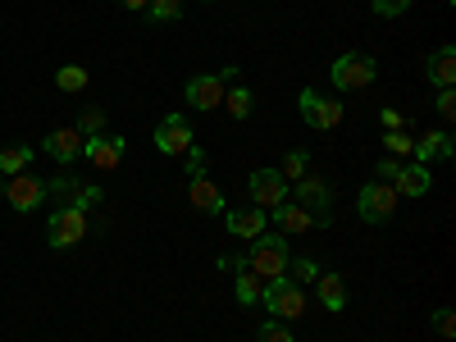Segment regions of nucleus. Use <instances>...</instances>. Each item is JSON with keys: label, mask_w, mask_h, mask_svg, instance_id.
Returning a JSON list of instances; mask_svg holds the SVG:
<instances>
[{"label": "nucleus", "mask_w": 456, "mask_h": 342, "mask_svg": "<svg viewBox=\"0 0 456 342\" xmlns=\"http://www.w3.org/2000/svg\"><path fill=\"white\" fill-rule=\"evenodd\" d=\"M288 260H292V251H288V238H283V233H260V238H251V251H247V270H251V274H260L265 283L283 279Z\"/></svg>", "instance_id": "f257e3e1"}, {"label": "nucleus", "mask_w": 456, "mask_h": 342, "mask_svg": "<svg viewBox=\"0 0 456 342\" xmlns=\"http://www.w3.org/2000/svg\"><path fill=\"white\" fill-rule=\"evenodd\" d=\"M374 73H379L374 55H361V51H347L329 64V78H333L338 92H365L374 83Z\"/></svg>", "instance_id": "f03ea898"}, {"label": "nucleus", "mask_w": 456, "mask_h": 342, "mask_svg": "<svg viewBox=\"0 0 456 342\" xmlns=\"http://www.w3.org/2000/svg\"><path fill=\"white\" fill-rule=\"evenodd\" d=\"M87 238V210L78 206H60L51 219H46V242L55 251H69V247H78Z\"/></svg>", "instance_id": "7ed1b4c3"}, {"label": "nucleus", "mask_w": 456, "mask_h": 342, "mask_svg": "<svg viewBox=\"0 0 456 342\" xmlns=\"http://www.w3.org/2000/svg\"><path fill=\"white\" fill-rule=\"evenodd\" d=\"M265 311H270V320H297L301 311H306V292H301V283L292 279H274L265 283Z\"/></svg>", "instance_id": "20e7f679"}, {"label": "nucleus", "mask_w": 456, "mask_h": 342, "mask_svg": "<svg viewBox=\"0 0 456 342\" xmlns=\"http://www.w3.org/2000/svg\"><path fill=\"white\" fill-rule=\"evenodd\" d=\"M228 83H238V69H233V64L219 69V73H201V78L187 83V105H192V110H215V105H224Z\"/></svg>", "instance_id": "39448f33"}, {"label": "nucleus", "mask_w": 456, "mask_h": 342, "mask_svg": "<svg viewBox=\"0 0 456 342\" xmlns=\"http://www.w3.org/2000/svg\"><path fill=\"white\" fill-rule=\"evenodd\" d=\"M297 105H301V119H306V128H315V133H329V128L342 124V101H333V96H324V92H315V87L301 92Z\"/></svg>", "instance_id": "423d86ee"}, {"label": "nucleus", "mask_w": 456, "mask_h": 342, "mask_svg": "<svg viewBox=\"0 0 456 342\" xmlns=\"http://www.w3.org/2000/svg\"><path fill=\"white\" fill-rule=\"evenodd\" d=\"M192 146H197V133L187 124V114H165L156 124V151L160 156H187Z\"/></svg>", "instance_id": "0eeeda50"}, {"label": "nucleus", "mask_w": 456, "mask_h": 342, "mask_svg": "<svg viewBox=\"0 0 456 342\" xmlns=\"http://www.w3.org/2000/svg\"><path fill=\"white\" fill-rule=\"evenodd\" d=\"M397 201H402V197H397V187L374 178V183L361 187V219H365V224H384V219L397 215Z\"/></svg>", "instance_id": "6e6552de"}, {"label": "nucleus", "mask_w": 456, "mask_h": 342, "mask_svg": "<svg viewBox=\"0 0 456 342\" xmlns=\"http://www.w3.org/2000/svg\"><path fill=\"white\" fill-rule=\"evenodd\" d=\"M292 201H297L301 210H306L320 228H324V224H333V192H329V187H324L320 178H311V174H306V178H297V197H292Z\"/></svg>", "instance_id": "1a4fd4ad"}, {"label": "nucleus", "mask_w": 456, "mask_h": 342, "mask_svg": "<svg viewBox=\"0 0 456 342\" xmlns=\"http://www.w3.org/2000/svg\"><path fill=\"white\" fill-rule=\"evenodd\" d=\"M247 192H251V201H256L265 215H270L274 206L288 201V183H283L279 169H256V174L247 178Z\"/></svg>", "instance_id": "9d476101"}, {"label": "nucleus", "mask_w": 456, "mask_h": 342, "mask_svg": "<svg viewBox=\"0 0 456 342\" xmlns=\"http://www.w3.org/2000/svg\"><path fill=\"white\" fill-rule=\"evenodd\" d=\"M124 137H110V133H101V137H87V146H83V156L92 160V169L96 174H110V169H119L124 165Z\"/></svg>", "instance_id": "9b49d317"}, {"label": "nucleus", "mask_w": 456, "mask_h": 342, "mask_svg": "<svg viewBox=\"0 0 456 342\" xmlns=\"http://www.w3.org/2000/svg\"><path fill=\"white\" fill-rule=\"evenodd\" d=\"M5 197H10V206L14 210H37V206H42L46 201V183L42 178H37V174H14L10 183H5Z\"/></svg>", "instance_id": "f8f14e48"}, {"label": "nucleus", "mask_w": 456, "mask_h": 342, "mask_svg": "<svg viewBox=\"0 0 456 342\" xmlns=\"http://www.w3.org/2000/svg\"><path fill=\"white\" fill-rule=\"evenodd\" d=\"M187 201H192V210H201V215H224V192L206 174L187 178Z\"/></svg>", "instance_id": "ddd939ff"}, {"label": "nucleus", "mask_w": 456, "mask_h": 342, "mask_svg": "<svg viewBox=\"0 0 456 342\" xmlns=\"http://www.w3.org/2000/svg\"><path fill=\"white\" fill-rule=\"evenodd\" d=\"M83 146H87V137H83L78 128H55V133L46 137V156L60 160V165H73V160L83 156Z\"/></svg>", "instance_id": "4468645a"}, {"label": "nucleus", "mask_w": 456, "mask_h": 342, "mask_svg": "<svg viewBox=\"0 0 456 342\" xmlns=\"http://www.w3.org/2000/svg\"><path fill=\"white\" fill-rule=\"evenodd\" d=\"M270 215H274V224H279V233H283V238H297V233H311V228H315V219L301 210L292 197H288L283 206H274Z\"/></svg>", "instance_id": "2eb2a0df"}, {"label": "nucleus", "mask_w": 456, "mask_h": 342, "mask_svg": "<svg viewBox=\"0 0 456 342\" xmlns=\"http://www.w3.org/2000/svg\"><path fill=\"white\" fill-rule=\"evenodd\" d=\"M429 183H434V174H429V165H420V160H415V165H402L397 178H393L397 197H425Z\"/></svg>", "instance_id": "dca6fc26"}, {"label": "nucleus", "mask_w": 456, "mask_h": 342, "mask_svg": "<svg viewBox=\"0 0 456 342\" xmlns=\"http://www.w3.org/2000/svg\"><path fill=\"white\" fill-rule=\"evenodd\" d=\"M228 233L242 238V242L260 238V233H265V210H260V206H256V210H228Z\"/></svg>", "instance_id": "f3484780"}, {"label": "nucleus", "mask_w": 456, "mask_h": 342, "mask_svg": "<svg viewBox=\"0 0 456 342\" xmlns=\"http://www.w3.org/2000/svg\"><path fill=\"white\" fill-rule=\"evenodd\" d=\"M415 160L429 165V160H452V133H429V137H415Z\"/></svg>", "instance_id": "a211bd4d"}, {"label": "nucleus", "mask_w": 456, "mask_h": 342, "mask_svg": "<svg viewBox=\"0 0 456 342\" xmlns=\"http://www.w3.org/2000/svg\"><path fill=\"white\" fill-rule=\"evenodd\" d=\"M425 69H429V83H434V87H456V51H452V46L434 51Z\"/></svg>", "instance_id": "6ab92c4d"}, {"label": "nucleus", "mask_w": 456, "mask_h": 342, "mask_svg": "<svg viewBox=\"0 0 456 342\" xmlns=\"http://www.w3.org/2000/svg\"><path fill=\"white\" fill-rule=\"evenodd\" d=\"M315 288H320V306L324 311L347 306V283H342V274H315Z\"/></svg>", "instance_id": "aec40b11"}, {"label": "nucleus", "mask_w": 456, "mask_h": 342, "mask_svg": "<svg viewBox=\"0 0 456 342\" xmlns=\"http://www.w3.org/2000/svg\"><path fill=\"white\" fill-rule=\"evenodd\" d=\"M233 297H238V306H260V297H265V279L251 274L247 265L238 270V283H233Z\"/></svg>", "instance_id": "412c9836"}, {"label": "nucleus", "mask_w": 456, "mask_h": 342, "mask_svg": "<svg viewBox=\"0 0 456 342\" xmlns=\"http://www.w3.org/2000/svg\"><path fill=\"white\" fill-rule=\"evenodd\" d=\"M83 187H87V183H78L73 174H60V178H51V183H46V197H55L60 206H73V201H78V192H83Z\"/></svg>", "instance_id": "4be33fe9"}, {"label": "nucleus", "mask_w": 456, "mask_h": 342, "mask_svg": "<svg viewBox=\"0 0 456 342\" xmlns=\"http://www.w3.org/2000/svg\"><path fill=\"white\" fill-rule=\"evenodd\" d=\"M32 169V146H5L0 151V174H28Z\"/></svg>", "instance_id": "5701e85b"}, {"label": "nucleus", "mask_w": 456, "mask_h": 342, "mask_svg": "<svg viewBox=\"0 0 456 342\" xmlns=\"http://www.w3.org/2000/svg\"><path fill=\"white\" fill-rule=\"evenodd\" d=\"M55 87H60V92H87V69H83V64H64V69L55 73Z\"/></svg>", "instance_id": "b1692460"}, {"label": "nucleus", "mask_w": 456, "mask_h": 342, "mask_svg": "<svg viewBox=\"0 0 456 342\" xmlns=\"http://www.w3.org/2000/svg\"><path fill=\"white\" fill-rule=\"evenodd\" d=\"M224 105H228L233 119H247V114L256 110V96H251V87H233V92H224Z\"/></svg>", "instance_id": "393cba45"}, {"label": "nucleus", "mask_w": 456, "mask_h": 342, "mask_svg": "<svg viewBox=\"0 0 456 342\" xmlns=\"http://www.w3.org/2000/svg\"><path fill=\"white\" fill-rule=\"evenodd\" d=\"M315 260H306V256H292L288 260V270H283V279H292V283H315Z\"/></svg>", "instance_id": "a878e982"}, {"label": "nucleus", "mask_w": 456, "mask_h": 342, "mask_svg": "<svg viewBox=\"0 0 456 342\" xmlns=\"http://www.w3.org/2000/svg\"><path fill=\"white\" fill-rule=\"evenodd\" d=\"M306 165H311V156H306V151H288V156H283V183H297V178H306Z\"/></svg>", "instance_id": "bb28decb"}, {"label": "nucleus", "mask_w": 456, "mask_h": 342, "mask_svg": "<svg viewBox=\"0 0 456 342\" xmlns=\"http://www.w3.org/2000/svg\"><path fill=\"white\" fill-rule=\"evenodd\" d=\"M151 19H156V23H178L183 19V0H151Z\"/></svg>", "instance_id": "cd10ccee"}, {"label": "nucleus", "mask_w": 456, "mask_h": 342, "mask_svg": "<svg viewBox=\"0 0 456 342\" xmlns=\"http://www.w3.org/2000/svg\"><path fill=\"white\" fill-rule=\"evenodd\" d=\"M78 133H83V137H101V133H105V110L87 105V110H83V119H78Z\"/></svg>", "instance_id": "c85d7f7f"}, {"label": "nucleus", "mask_w": 456, "mask_h": 342, "mask_svg": "<svg viewBox=\"0 0 456 342\" xmlns=\"http://www.w3.org/2000/svg\"><path fill=\"white\" fill-rule=\"evenodd\" d=\"M384 146H388V156L397 160V156H411L415 137H406V128H397V133H384Z\"/></svg>", "instance_id": "c756f323"}, {"label": "nucleus", "mask_w": 456, "mask_h": 342, "mask_svg": "<svg viewBox=\"0 0 456 342\" xmlns=\"http://www.w3.org/2000/svg\"><path fill=\"white\" fill-rule=\"evenodd\" d=\"M256 342H297V338L288 333V324H283V320H270V324H260Z\"/></svg>", "instance_id": "7c9ffc66"}, {"label": "nucleus", "mask_w": 456, "mask_h": 342, "mask_svg": "<svg viewBox=\"0 0 456 342\" xmlns=\"http://www.w3.org/2000/svg\"><path fill=\"white\" fill-rule=\"evenodd\" d=\"M411 5H415V0H374L370 10H374L379 19H397V14H406Z\"/></svg>", "instance_id": "2f4dec72"}, {"label": "nucleus", "mask_w": 456, "mask_h": 342, "mask_svg": "<svg viewBox=\"0 0 456 342\" xmlns=\"http://www.w3.org/2000/svg\"><path fill=\"white\" fill-rule=\"evenodd\" d=\"M434 105H438V114H443L447 124L456 119V92H452V87H438V101H434Z\"/></svg>", "instance_id": "473e14b6"}, {"label": "nucleus", "mask_w": 456, "mask_h": 342, "mask_svg": "<svg viewBox=\"0 0 456 342\" xmlns=\"http://www.w3.org/2000/svg\"><path fill=\"white\" fill-rule=\"evenodd\" d=\"M434 329H438L443 338H452V333H456V315H452V306H443V311H434Z\"/></svg>", "instance_id": "72a5a7b5"}, {"label": "nucleus", "mask_w": 456, "mask_h": 342, "mask_svg": "<svg viewBox=\"0 0 456 342\" xmlns=\"http://www.w3.org/2000/svg\"><path fill=\"white\" fill-rule=\"evenodd\" d=\"M73 206H78V210H96V206H101V187H83Z\"/></svg>", "instance_id": "f704fd0d"}, {"label": "nucleus", "mask_w": 456, "mask_h": 342, "mask_svg": "<svg viewBox=\"0 0 456 342\" xmlns=\"http://www.w3.org/2000/svg\"><path fill=\"white\" fill-rule=\"evenodd\" d=\"M187 174H206V151L201 146L187 151Z\"/></svg>", "instance_id": "c9c22d12"}, {"label": "nucleus", "mask_w": 456, "mask_h": 342, "mask_svg": "<svg viewBox=\"0 0 456 342\" xmlns=\"http://www.w3.org/2000/svg\"><path fill=\"white\" fill-rule=\"evenodd\" d=\"M397 169H402V165H397L393 156H388V160H379V165H374V174H384V178H379V183H393V178H397Z\"/></svg>", "instance_id": "e433bc0d"}, {"label": "nucleus", "mask_w": 456, "mask_h": 342, "mask_svg": "<svg viewBox=\"0 0 456 342\" xmlns=\"http://www.w3.org/2000/svg\"><path fill=\"white\" fill-rule=\"evenodd\" d=\"M379 119H384V128H388V133H397V128H406V119H402V114H397L393 105H388L384 114H379Z\"/></svg>", "instance_id": "4c0bfd02"}, {"label": "nucleus", "mask_w": 456, "mask_h": 342, "mask_svg": "<svg viewBox=\"0 0 456 342\" xmlns=\"http://www.w3.org/2000/svg\"><path fill=\"white\" fill-rule=\"evenodd\" d=\"M119 5H124V10H146L151 0H119Z\"/></svg>", "instance_id": "58836bf2"}, {"label": "nucleus", "mask_w": 456, "mask_h": 342, "mask_svg": "<svg viewBox=\"0 0 456 342\" xmlns=\"http://www.w3.org/2000/svg\"><path fill=\"white\" fill-rule=\"evenodd\" d=\"M206 5H210V0H206Z\"/></svg>", "instance_id": "ea45409f"}]
</instances>
